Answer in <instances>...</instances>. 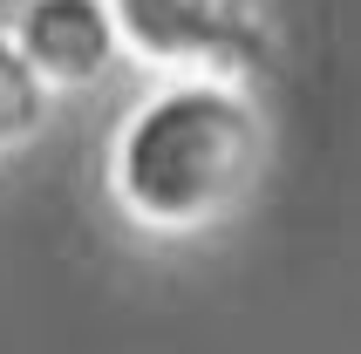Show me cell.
I'll return each instance as SVG.
<instances>
[{
    "instance_id": "6da1fadb",
    "label": "cell",
    "mask_w": 361,
    "mask_h": 354,
    "mask_svg": "<svg viewBox=\"0 0 361 354\" xmlns=\"http://www.w3.org/2000/svg\"><path fill=\"white\" fill-rule=\"evenodd\" d=\"M266 171V123L232 82L184 75L130 109L116 137V197L157 232H204L239 212Z\"/></svg>"
},
{
    "instance_id": "7a4b0ae2",
    "label": "cell",
    "mask_w": 361,
    "mask_h": 354,
    "mask_svg": "<svg viewBox=\"0 0 361 354\" xmlns=\"http://www.w3.org/2000/svg\"><path fill=\"white\" fill-rule=\"evenodd\" d=\"M116 41L143 61L184 68L198 82H232L266 55V20L252 0H109Z\"/></svg>"
},
{
    "instance_id": "3957f363",
    "label": "cell",
    "mask_w": 361,
    "mask_h": 354,
    "mask_svg": "<svg viewBox=\"0 0 361 354\" xmlns=\"http://www.w3.org/2000/svg\"><path fill=\"white\" fill-rule=\"evenodd\" d=\"M14 48L41 68V82H89L116 48L109 0H27Z\"/></svg>"
},
{
    "instance_id": "277c9868",
    "label": "cell",
    "mask_w": 361,
    "mask_h": 354,
    "mask_svg": "<svg viewBox=\"0 0 361 354\" xmlns=\"http://www.w3.org/2000/svg\"><path fill=\"white\" fill-rule=\"evenodd\" d=\"M48 116V82L27 55H20L14 41H0V150H14L27 143Z\"/></svg>"
}]
</instances>
